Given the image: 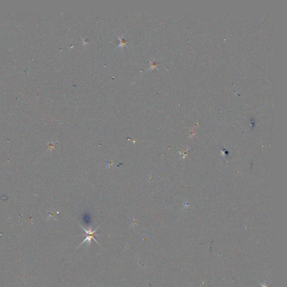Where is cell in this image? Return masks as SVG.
<instances>
[{
  "label": "cell",
  "instance_id": "1",
  "mask_svg": "<svg viewBox=\"0 0 287 287\" xmlns=\"http://www.w3.org/2000/svg\"><path fill=\"white\" fill-rule=\"evenodd\" d=\"M81 228H82L83 230H84L85 231V232H86V234H85V236H86V238H85V240H84V241H83V242L81 243L80 245H79L78 247H77V248L80 247L81 245H83V243H84L85 242H88V243H89V245H90V244H91V242H92V240H94L97 243L99 244V243H98V241H97V240L95 239V238H94V237H95V236H98V235H96V233H95V232H96V231H97V230L98 228H97V229H95V230H92V228H91L90 227V228H89L88 230H86V229H85L84 228H83V227H82V226H81Z\"/></svg>",
  "mask_w": 287,
  "mask_h": 287
},
{
  "label": "cell",
  "instance_id": "2",
  "mask_svg": "<svg viewBox=\"0 0 287 287\" xmlns=\"http://www.w3.org/2000/svg\"><path fill=\"white\" fill-rule=\"evenodd\" d=\"M260 285L262 286V287H269V286L266 285V284H260Z\"/></svg>",
  "mask_w": 287,
  "mask_h": 287
}]
</instances>
